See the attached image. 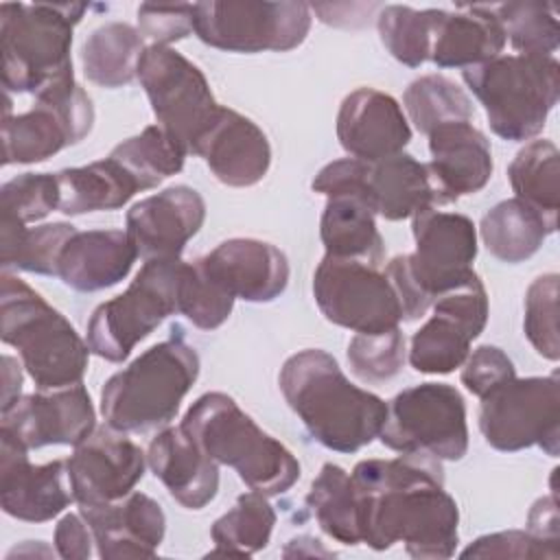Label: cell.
<instances>
[{
    "label": "cell",
    "mask_w": 560,
    "mask_h": 560,
    "mask_svg": "<svg viewBox=\"0 0 560 560\" xmlns=\"http://www.w3.org/2000/svg\"><path fill=\"white\" fill-rule=\"evenodd\" d=\"M479 234L497 260L516 265L532 258L551 232L536 210L514 197L499 201L483 214Z\"/></svg>",
    "instance_id": "836d02e7"
},
{
    "label": "cell",
    "mask_w": 560,
    "mask_h": 560,
    "mask_svg": "<svg viewBox=\"0 0 560 560\" xmlns=\"http://www.w3.org/2000/svg\"><path fill=\"white\" fill-rule=\"evenodd\" d=\"M361 542L385 551L402 542L411 558H451L459 542V510L444 490L440 459L398 455L361 459L352 472Z\"/></svg>",
    "instance_id": "6da1fadb"
},
{
    "label": "cell",
    "mask_w": 560,
    "mask_h": 560,
    "mask_svg": "<svg viewBox=\"0 0 560 560\" xmlns=\"http://www.w3.org/2000/svg\"><path fill=\"white\" fill-rule=\"evenodd\" d=\"M319 529L341 545L361 542L359 499L352 477L337 464L326 462L306 494Z\"/></svg>",
    "instance_id": "e575fe53"
},
{
    "label": "cell",
    "mask_w": 560,
    "mask_h": 560,
    "mask_svg": "<svg viewBox=\"0 0 560 560\" xmlns=\"http://www.w3.org/2000/svg\"><path fill=\"white\" fill-rule=\"evenodd\" d=\"M383 446L402 455L457 462L468 451L466 402L448 383H420L387 402L378 433Z\"/></svg>",
    "instance_id": "8fae6325"
},
{
    "label": "cell",
    "mask_w": 560,
    "mask_h": 560,
    "mask_svg": "<svg viewBox=\"0 0 560 560\" xmlns=\"http://www.w3.org/2000/svg\"><path fill=\"white\" fill-rule=\"evenodd\" d=\"M217 464L230 466L241 481L265 497L289 492L300 479V462L273 435L262 431L238 402L223 392L199 396L179 424Z\"/></svg>",
    "instance_id": "3957f363"
},
{
    "label": "cell",
    "mask_w": 560,
    "mask_h": 560,
    "mask_svg": "<svg viewBox=\"0 0 560 560\" xmlns=\"http://www.w3.org/2000/svg\"><path fill=\"white\" fill-rule=\"evenodd\" d=\"M199 376V354L184 328L144 350L125 370L112 374L101 389V416L120 433H142L168 424Z\"/></svg>",
    "instance_id": "277c9868"
},
{
    "label": "cell",
    "mask_w": 560,
    "mask_h": 560,
    "mask_svg": "<svg viewBox=\"0 0 560 560\" xmlns=\"http://www.w3.org/2000/svg\"><path fill=\"white\" fill-rule=\"evenodd\" d=\"M136 258L138 249L122 230H77L59 256L57 278L74 291L94 293L125 280Z\"/></svg>",
    "instance_id": "83f0119b"
},
{
    "label": "cell",
    "mask_w": 560,
    "mask_h": 560,
    "mask_svg": "<svg viewBox=\"0 0 560 560\" xmlns=\"http://www.w3.org/2000/svg\"><path fill=\"white\" fill-rule=\"evenodd\" d=\"M138 33L153 46H171L195 33V4H140Z\"/></svg>",
    "instance_id": "bcb514c9"
},
{
    "label": "cell",
    "mask_w": 560,
    "mask_h": 560,
    "mask_svg": "<svg viewBox=\"0 0 560 560\" xmlns=\"http://www.w3.org/2000/svg\"><path fill=\"white\" fill-rule=\"evenodd\" d=\"M138 81L158 125L192 153L221 109L206 74L175 48L151 44L138 61Z\"/></svg>",
    "instance_id": "5bb4252c"
},
{
    "label": "cell",
    "mask_w": 560,
    "mask_h": 560,
    "mask_svg": "<svg viewBox=\"0 0 560 560\" xmlns=\"http://www.w3.org/2000/svg\"><path fill=\"white\" fill-rule=\"evenodd\" d=\"M81 516L92 529L96 553L103 560L153 558L166 534L162 505L144 492L101 505H81Z\"/></svg>",
    "instance_id": "603a6c76"
},
{
    "label": "cell",
    "mask_w": 560,
    "mask_h": 560,
    "mask_svg": "<svg viewBox=\"0 0 560 560\" xmlns=\"http://www.w3.org/2000/svg\"><path fill=\"white\" fill-rule=\"evenodd\" d=\"M0 337L13 346L37 389L79 385L88 370L90 346L74 326L33 287L2 273Z\"/></svg>",
    "instance_id": "8992f818"
},
{
    "label": "cell",
    "mask_w": 560,
    "mask_h": 560,
    "mask_svg": "<svg viewBox=\"0 0 560 560\" xmlns=\"http://www.w3.org/2000/svg\"><path fill=\"white\" fill-rule=\"evenodd\" d=\"M182 269V258L144 260L127 291L94 308L85 339L90 352L120 363L168 315L179 313Z\"/></svg>",
    "instance_id": "9c48e42d"
},
{
    "label": "cell",
    "mask_w": 560,
    "mask_h": 560,
    "mask_svg": "<svg viewBox=\"0 0 560 560\" xmlns=\"http://www.w3.org/2000/svg\"><path fill=\"white\" fill-rule=\"evenodd\" d=\"M527 532L538 538L540 542L549 545L551 549H558V540H560V529H558V499L551 492L549 497H540L529 514H527Z\"/></svg>",
    "instance_id": "f907efd6"
},
{
    "label": "cell",
    "mask_w": 560,
    "mask_h": 560,
    "mask_svg": "<svg viewBox=\"0 0 560 560\" xmlns=\"http://www.w3.org/2000/svg\"><path fill=\"white\" fill-rule=\"evenodd\" d=\"M72 497L79 505H101L133 492L147 468L142 448L112 427L94 429L66 459Z\"/></svg>",
    "instance_id": "e0dca14e"
},
{
    "label": "cell",
    "mask_w": 560,
    "mask_h": 560,
    "mask_svg": "<svg viewBox=\"0 0 560 560\" xmlns=\"http://www.w3.org/2000/svg\"><path fill=\"white\" fill-rule=\"evenodd\" d=\"M411 232L416 252L394 256L385 267L402 322L420 319L440 295L475 273L477 256V228L466 214L427 208L411 217Z\"/></svg>",
    "instance_id": "5b68a950"
},
{
    "label": "cell",
    "mask_w": 560,
    "mask_h": 560,
    "mask_svg": "<svg viewBox=\"0 0 560 560\" xmlns=\"http://www.w3.org/2000/svg\"><path fill=\"white\" fill-rule=\"evenodd\" d=\"M94 125V105L88 92L68 72L35 94L28 112L11 114L4 92L2 164H35L81 142Z\"/></svg>",
    "instance_id": "30bf717a"
},
{
    "label": "cell",
    "mask_w": 560,
    "mask_h": 560,
    "mask_svg": "<svg viewBox=\"0 0 560 560\" xmlns=\"http://www.w3.org/2000/svg\"><path fill=\"white\" fill-rule=\"evenodd\" d=\"M2 217L24 225L59 210V186L50 173H22L0 188Z\"/></svg>",
    "instance_id": "f6af8a7d"
},
{
    "label": "cell",
    "mask_w": 560,
    "mask_h": 560,
    "mask_svg": "<svg viewBox=\"0 0 560 560\" xmlns=\"http://www.w3.org/2000/svg\"><path fill=\"white\" fill-rule=\"evenodd\" d=\"M433 315L413 332L409 363L422 374H451L462 368L472 339L488 322V293L477 273L433 302Z\"/></svg>",
    "instance_id": "2e32d148"
},
{
    "label": "cell",
    "mask_w": 560,
    "mask_h": 560,
    "mask_svg": "<svg viewBox=\"0 0 560 560\" xmlns=\"http://www.w3.org/2000/svg\"><path fill=\"white\" fill-rule=\"evenodd\" d=\"M22 368L11 354L2 357V405L0 411H9L22 394Z\"/></svg>",
    "instance_id": "816d5d0a"
},
{
    "label": "cell",
    "mask_w": 560,
    "mask_h": 560,
    "mask_svg": "<svg viewBox=\"0 0 560 560\" xmlns=\"http://www.w3.org/2000/svg\"><path fill=\"white\" fill-rule=\"evenodd\" d=\"M278 385L308 435L328 451L357 453L383 429L387 402L350 383L326 350L291 354L280 368Z\"/></svg>",
    "instance_id": "7a4b0ae2"
},
{
    "label": "cell",
    "mask_w": 560,
    "mask_h": 560,
    "mask_svg": "<svg viewBox=\"0 0 560 560\" xmlns=\"http://www.w3.org/2000/svg\"><path fill=\"white\" fill-rule=\"evenodd\" d=\"M551 558L556 560L560 556L558 549H551L549 545L534 538L527 529H508V532H494L479 536L475 542H470L462 558Z\"/></svg>",
    "instance_id": "c3c4849f"
},
{
    "label": "cell",
    "mask_w": 560,
    "mask_h": 560,
    "mask_svg": "<svg viewBox=\"0 0 560 560\" xmlns=\"http://www.w3.org/2000/svg\"><path fill=\"white\" fill-rule=\"evenodd\" d=\"M306 2H197L195 35L228 52H287L298 48L311 31Z\"/></svg>",
    "instance_id": "4fadbf2b"
},
{
    "label": "cell",
    "mask_w": 560,
    "mask_h": 560,
    "mask_svg": "<svg viewBox=\"0 0 560 560\" xmlns=\"http://www.w3.org/2000/svg\"><path fill=\"white\" fill-rule=\"evenodd\" d=\"M74 501L63 459L31 464L28 448L0 429V505L11 518L46 523Z\"/></svg>",
    "instance_id": "ac0fdd59"
},
{
    "label": "cell",
    "mask_w": 560,
    "mask_h": 560,
    "mask_svg": "<svg viewBox=\"0 0 560 560\" xmlns=\"http://www.w3.org/2000/svg\"><path fill=\"white\" fill-rule=\"evenodd\" d=\"M492 13L503 26L505 39L518 55L529 57H553L560 31L558 18L551 4L521 0V2H501L490 4Z\"/></svg>",
    "instance_id": "ab89813d"
},
{
    "label": "cell",
    "mask_w": 560,
    "mask_h": 560,
    "mask_svg": "<svg viewBox=\"0 0 560 560\" xmlns=\"http://www.w3.org/2000/svg\"><path fill=\"white\" fill-rule=\"evenodd\" d=\"M234 298L219 289L197 265L186 262L179 278V315L201 330L219 328L232 313Z\"/></svg>",
    "instance_id": "ee69618b"
},
{
    "label": "cell",
    "mask_w": 560,
    "mask_h": 560,
    "mask_svg": "<svg viewBox=\"0 0 560 560\" xmlns=\"http://www.w3.org/2000/svg\"><path fill=\"white\" fill-rule=\"evenodd\" d=\"M479 431L497 451L516 453L540 446L549 457L560 451V381L549 376L510 378L481 398Z\"/></svg>",
    "instance_id": "7c38bea8"
},
{
    "label": "cell",
    "mask_w": 560,
    "mask_h": 560,
    "mask_svg": "<svg viewBox=\"0 0 560 560\" xmlns=\"http://www.w3.org/2000/svg\"><path fill=\"white\" fill-rule=\"evenodd\" d=\"M505 33L490 4H459L457 11L433 9L429 61L438 68H470L505 48Z\"/></svg>",
    "instance_id": "4316f807"
},
{
    "label": "cell",
    "mask_w": 560,
    "mask_h": 560,
    "mask_svg": "<svg viewBox=\"0 0 560 560\" xmlns=\"http://www.w3.org/2000/svg\"><path fill=\"white\" fill-rule=\"evenodd\" d=\"M92 529L79 514H66L55 527V549L63 560H85L92 553Z\"/></svg>",
    "instance_id": "681fc988"
},
{
    "label": "cell",
    "mask_w": 560,
    "mask_h": 560,
    "mask_svg": "<svg viewBox=\"0 0 560 560\" xmlns=\"http://www.w3.org/2000/svg\"><path fill=\"white\" fill-rule=\"evenodd\" d=\"M147 466L186 510L206 508L219 492V464L182 427H166L151 440Z\"/></svg>",
    "instance_id": "484cf974"
},
{
    "label": "cell",
    "mask_w": 560,
    "mask_h": 560,
    "mask_svg": "<svg viewBox=\"0 0 560 560\" xmlns=\"http://www.w3.org/2000/svg\"><path fill=\"white\" fill-rule=\"evenodd\" d=\"M88 4L2 2L0 52L4 92L37 94L50 81L72 72V31Z\"/></svg>",
    "instance_id": "52a82bcc"
},
{
    "label": "cell",
    "mask_w": 560,
    "mask_h": 560,
    "mask_svg": "<svg viewBox=\"0 0 560 560\" xmlns=\"http://www.w3.org/2000/svg\"><path fill=\"white\" fill-rule=\"evenodd\" d=\"M0 429L13 433L28 451L42 446H77L96 429V411L88 389L79 385L61 389H39L20 396L2 413Z\"/></svg>",
    "instance_id": "d6986e66"
},
{
    "label": "cell",
    "mask_w": 560,
    "mask_h": 560,
    "mask_svg": "<svg viewBox=\"0 0 560 560\" xmlns=\"http://www.w3.org/2000/svg\"><path fill=\"white\" fill-rule=\"evenodd\" d=\"M192 155L203 158L212 175L234 188L258 184L271 166V144L265 131L230 107L219 109Z\"/></svg>",
    "instance_id": "d4e9b609"
},
{
    "label": "cell",
    "mask_w": 560,
    "mask_h": 560,
    "mask_svg": "<svg viewBox=\"0 0 560 560\" xmlns=\"http://www.w3.org/2000/svg\"><path fill=\"white\" fill-rule=\"evenodd\" d=\"M361 201L387 221L411 219L427 208H438L427 164L409 153L365 162Z\"/></svg>",
    "instance_id": "f1b7e54d"
},
{
    "label": "cell",
    "mask_w": 560,
    "mask_h": 560,
    "mask_svg": "<svg viewBox=\"0 0 560 560\" xmlns=\"http://www.w3.org/2000/svg\"><path fill=\"white\" fill-rule=\"evenodd\" d=\"M558 158V147L551 140H529L508 166V179L516 199L536 210L551 234L558 230L560 210Z\"/></svg>",
    "instance_id": "d6a6232c"
},
{
    "label": "cell",
    "mask_w": 560,
    "mask_h": 560,
    "mask_svg": "<svg viewBox=\"0 0 560 560\" xmlns=\"http://www.w3.org/2000/svg\"><path fill=\"white\" fill-rule=\"evenodd\" d=\"M337 140L352 158L376 162L402 153L411 140V127L392 94L357 88L339 105Z\"/></svg>",
    "instance_id": "7402d4cb"
},
{
    "label": "cell",
    "mask_w": 560,
    "mask_h": 560,
    "mask_svg": "<svg viewBox=\"0 0 560 560\" xmlns=\"http://www.w3.org/2000/svg\"><path fill=\"white\" fill-rule=\"evenodd\" d=\"M276 525V512L265 494L249 490L241 494L232 510L219 516L210 536L214 542L212 556H254L265 549Z\"/></svg>",
    "instance_id": "8d00e7d4"
},
{
    "label": "cell",
    "mask_w": 560,
    "mask_h": 560,
    "mask_svg": "<svg viewBox=\"0 0 560 560\" xmlns=\"http://www.w3.org/2000/svg\"><path fill=\"white\" fill-rule=\"evenodd\" d=\"M59 186V212L79 217L88 212L118 210L140 188L138 179L114 158L55 173Z\"/></svg>",
    "instance_id": "f546056e"
},
{
    "label": "cell",
    "mask_w": 560,
    "mask_h": 560,
    "mask_svg": "<svg viewBox=\"0 0 560 560\" xmlns=\"http://www.w3.org/2000/svg\"><path fill=\"white\" fill-rule=\"evenodd\" d=\"M427 138L431 151L427 173L438 208L455 203L464 195H475L490 182L492 149L470 120L442 125Z\"/></svg>",
    "instance_id": "cb8c5ba5"
},
{
    "label": "cell",
    "mask_w": 560,
    "mask_h": 560,
    "mask_svg": "<svg viewBox=\"0 0 560 560\" xmlns=\"http://www.w3.org/2000/svg\"><path fill=\"white\" fill-rule=\"evenodd\" d=\"M402 105L409 116L407 120L424 136L442 125L472 118V101L444 74H422L413 79L402 94Z\"/></svg>",
    "instance_id": "f35d334b"
},
{
    "label": "cell",
    "mask_w": 560,
    "mask_h": 560,
    "mask_svg": "<svg viewBox=\"0 0 560 560\" xmlns=\"http://www.w3.org/2000/svg\"><path fill=\"white\" fill-rule=\"evenodd\" d=\"M188 151L158 122L144 127L138 136L122 140L109 153L140 184L142 190L155 188L166 177L184 168Z\"/></svg>",
    "instance_id": "74e56055"
},
{
    "label": "cell",
    "mask_w": 560,
    "mask_h": 560,
    "mask_svg": "<svg viewBox=\"0 0 560 560\" xmlns=\"http://www.w3.org/2000/svg\"><path fill=\"white\" fill-rule=\"evenodd\" d=\"M77 232L74 225L55 221L35 228H26L20 221L2 217L0 245L2 267L20 269L39 276H57L59 256L68 238Z\"/></svg>",
    "instance_id": "d590c367"
},
{
    "label": "cell",
    "mask_w": 560,
    "mask_h": 560,
    "mask_svg": "<svg viewBox=\"0 0 560 560\" xmlns=\"http://www.w3.org/2000/svg\"><path fill=\"white\" fill-rule=\"evenodd\" d=\"M486 109L490 129L508 142L536 138L560 96V63L553 57L499 55L462 70Z\"/></svg>",
    "instance_id": "ba28073f"
},
{
    "label": "cell",
    "mask_w": 560,
    "mask_h": 560,
    "mask_svg": "<svg viewBox=\"0 0 560 560\" xmlns=\"http://www.w3.org/2000/svg\"><path fill=\"white\" fill-rule=\"evenodd\" d=\"M352 374L363 383H385L394 378L407 359L405 335L400 328L387 332L363 335L357 332L346 350Z\"/></svg>",
    "instance_id": "b9f144b4"
},
{
    "label": "cell",
    "mask_w": 560,
    "mask_h": 560,
    "mask_svg": "<svg viewBox=\"0 0 560 560\" xmlns=\"http://www.w3.org/2000/svg\"><path fill=\"white\" fill-rule=\"evenodd\" d=\"M376 28L387 52L409 66L418 68L429 61L433 9H413L405 4H387L376 18Z\"/></svg>",
    "instance_id": "60d3db41"
},
{
    "label": "cell",
    "mask_w": 560,
    "mask_h": 560,
    "mask_svg": "<svg viewBox=\"0 0 560 560\" xmlns=\"http://www.w3.org/2000/svg\"><path fill=\"white\" fill-rule=\"evenodd\" d=\"M514 376L516 370L512 359L501 348L490 343L468 352L466 361L462 363V385L477 398H483L488 392Z\"/></svg>",
    "instance_id": "7dc6e473"
},
{
    "label": "cell",
    "mask_w": 560,
    "mask_h": 560,
    "mask_svg": "<svg viewBox=\"0 0 560 560\" xmlns=\"http://www.w3.org/2000/svg\"><path fill=\"white\" fill-rule=\"evenodd\" d=\"M144 39L127 22H107L94 28L81 46V66L90 83L107 90L122 88L138 77Z\"/></svg>",
    "instance_id": "1f68e13d"
},
{
    "label": "cell",
    "mask_w": 560,
    "mask_h": 560,
    "mask_svg": "<svg viewBox=\"0 0 560 560\" xmlns=\"http://www.w3.org/2000/svg\"><path fill=\"white\" fill-rule=\"evenodd\" d=\"M558 273L538 276L525 293V315L523 330L534 350L549 359L558 361L560 339H558Z\"/></svg>",
    "instance_id": "7bdbcfd3"
},
{
    "label": "cell",
    "mask_w": 560,
    "mask_h": 560,
    "mask_svg": "<svg viewBox=\"0 0 560 560\" xmlns=\"http://www.w3.org/2000/svg\"><path fill=\"white\" fill-rule=\"evenodd\" d=\"M313 298L328 322L352 332H387L402 322L385 269L372 262L326 254L313 273Z\"/></svg>",
    "instance_id": "9a60e30c"
},
{
    "label": "cell",
    "mask_w": 560,
    "mask_h": 560,
    "mask_svg": "<svg viewBox=\"0 0 560 560\" xmlns=\"http://www.w3.org/2000/svg\"><path fill=\"white\" fill-rule=\"evenodd\" d=\"M319 236L328 256L383 265L385 247L376 228V214L357 197H328L319 221Z\"/></svg>",
    "instance_id": "4dcf8cb0"
},
{
    "label": "cell",
    "mask_w": 560,
    "mask_h": 560,
    "mask_svg": "<svg viewBox=\"0 0 560 560\" xmlns=\"http://www.w3.org/2000/svg\"><path fill=\"white\" fill-rule=\"evenodd\" d=\"M203 221V197L195 188L177 184L133 203L125 219V232L142 260L179 258Z\"/></svg>",
    "instance_id": "ffe728a7"
},
{
    "label": "cell",
    "mask_w": 560,
    "mask_h": 560,
    "mask_svg": "<svg viewBox=\"0 0 560 560\" xmlns=\"http://www.w3.org/2000/svg\"><path fill=\"white\" fill-rule=\"evenodd\" d=\"M197 265L228 295L254 304L273 302L289 284L284 252L260 238H228Z\"/></svg>",
    "instance_id": "44dd1931"
}]
</instances>
